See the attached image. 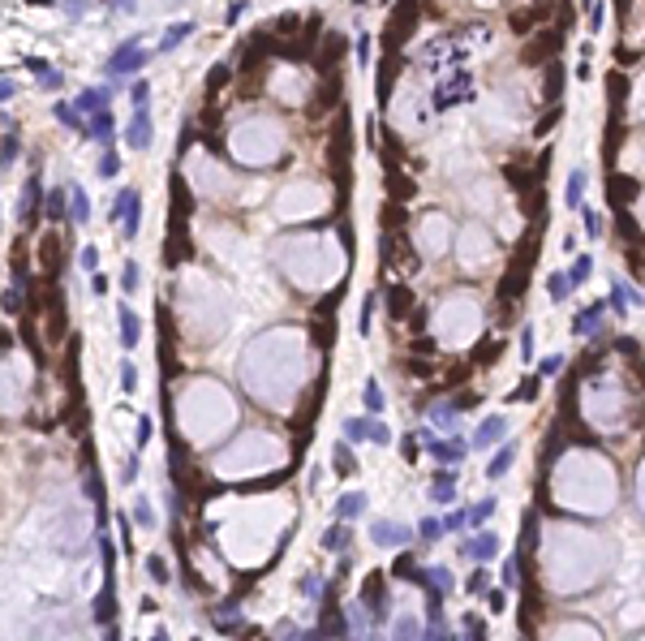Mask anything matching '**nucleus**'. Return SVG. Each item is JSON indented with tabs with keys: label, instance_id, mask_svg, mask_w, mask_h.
Returning a JSON list of instances; mask_svg holds the SVG:
<instances>
[{
	"label": "nucleus",
	"instance_id": "1",
	"mask_svg": "<svg viewBox=\"0 0 645 641\" xmlns=\"http://www.w3.org/2000/svg\"><path fill=\"white\" fill-rule=\"evenodd\" d=\"M147 60H151V52H147V47H142V39L134 35L129 43H121L117 52H112V60H108V73H117V78H121V73H138L142 65H147Z\"/></svg>",
	"mask_w": 645,
	"mask_h": 641
},
{
	"label": "nucleus",
	"instance_id": "2",
	"mask_svg": "<svg viewBox=\"0 0 645 641\" xmlns=\"http://www.w3.org/2000/svg\"><path fill=\"white\" fill-rule=\"evenodd\" d=\"M417 439L426 443V452L439 461V465H456V461H465V452H469V443H452L456 435H452V439H439L434 430H417Z\"/></svg>",
	"mask_w": 645,
	"mask_h": 641
},
{
	"label": "nucleus",
	"instance_id": "3",
	"mask_svg": "<svg viewBox=\"0 0 645 641\" xmlns=\"http://www.w3.org/2000/svg\"><path fill=\"white\" fill-rule=\"evenodd\" d=\"M125 147L129 151H147L151 147V112L147 104H134V117L125 125Z\"/></svg>",
	"mask_w": 645,
	"mask_h": 641
},
{
	"label": "nucleus",
	"instance_id": "4",
	"mask_svg": "<svg viewBox=\"0 0 645 641\" xmlns=\"http://www.w3.org/2000/svg\"><path fill=\"white\" fill-rule=\"evenodd\" d=\"M39 207H43V181H39V172H30L26 185H22V194H18V220L22 224H35L39 220Z\"/></svg>",
	"mask_w": 645,
	"mask_h": 641
},
{
	"label": "nucleus",
	"instance_id": "5",
	"mask_svg": "<svg viewBox=\"0 0 645 641\" xmlns=\"http://www.w3.org/2000/svg\"><path fill=\"white\" fill-rule=\"evenodd\" d=\"M370 542L375 547H405V542H413V530L396 521H370Z\"/></svg>",
	"mask_w": 645,
	"mask_h": 641
},
{
	"label": "nucleus",
	"instance_id": "6",
	"mask_svg": "<svg viewBox=\"0 0 645 641\" xmlns=\"http://www.w3.org/2000/svg\"><path fill=\"white\" fill-rule=\"evenodd\" d=\"M504 435H508V418L491 413V418H482V422H478V430H473V439H469V443L478 447V452H486V447H495Z\"/></svg>",
	"mask_w": 645,
	"mask_h": 641
},
{
	"label": "nucleus",
	"instance_id": "7",
	"mask_svg": "<svg viewBox=\"0 0 645 641\" xmlns=\"http://www.w3.org/2000/svg\"><path fill=\"white\" fill-rule=\"evenodd\" d=\"M460 551L469 555V559H478V564H486V559H495V555H499V538H495L491 530H478V534H473L469 542H465Z\"/></svg>",
	"mask_w": 645,
	"mask_h": 641
},
{
	"label": "nucleus",
	"instance_id": "8",
	"mask_svg": "<svg viewBox=\"0 0 645 641\" xmlns=\"http://www.w3.org/2000/svg\"><path fill=\"white\" fill-rule=\"evenodd\" d=\"M112 130H117V121H112V112L99 108V112H91V121H86V138H95L99 147H112Z\"/></svg>",
	"mask_w": 645,
	"mask_h": 641
},
{
	"label": "nucleus",
	"instance_id": "9",
	"mask_svg": "<svg viewBox=\"0 0 645 641\" xmlns=\"http://www.w3.org/2000/svg\"><path fill=\"white\" fill-rule=\"evenodd\" d=\"M349 542H353V534H349V521H336V525H327V530H322V551H331V555H344V551H349Z\"/></svg>",
	"mask_w": 645,
	"mask_h": 641
},
{
	"label": "nucleus",
	"instance_id": "10",
	"mask_svg": "<svg viewBox=\"0 0 645 641\" xmlns=\"http://www.w3.org/2000/svg\"><path fill=\"white\" fill-rule=\"evenodd\" d=\"M331 465H336V478H353L357 474V456H353V447L344 439L331 443Z\"/></svg>",
	"mask_w": 645,
	"mask_h": 641
},
{
	"label": "nucleus",
	"instance_id": "11",
	"mask_svg": "<svg viewBox=\"0 0 645 641\" xmlns=\"http://www.w3.org/2000/svg\"><path fill=\"white\" fill-rule=\"evenodd\" d=\"M112 616H117V581H104V590H99V598H95V620L99 624H112Z\"/></svg>",
	"mask_w": 645,
	"mask_h": 641
},
{
	"label": "nucleus",
	"instance_id": "12",
	"mask_svg": "<svg viewBox=\"0 0 645 641\" xmlns=\"http://www.w3.org/2000/svg\"><path fill=\"white\" fill-rule=\"evenodd\" d=\"M39 263L47 267V276H52V280L60 276V237L56 233H47L43 242H39Z\"/></svg>",
	"mask_w": 645,
	"mask_h": 641
},
{
	"label": "nucleus",
	"instance_id": "13",
	"mask_svg": "<svg viewBox=\"0 0 645 641\" xmlns=\"http://www.w3.org/2000/svg\"><path fill=\"white\" fill-rule=\"evenodd\" d=\"M383 572H370V581L362 585V603L366 607H375V616H387V594H383V581H379Z\"/></svg>",
	"mask_w": 645,
	"mask_h": 641
},
{
	"label": "nucleus",
	"instance_id": "14",
	"mask_svg": "<svg viewBox=\"0 0 645 641\" xmlns=\"http://www.w3.org/2000/svg\"><path fill=\"white\" fill-rule=\"evenodd\" d=\"M138 229H142V194L134 189V198H129L125 215H121V237H129V242H134V237H138Z\"/></svg>",
	"mask_w": 645,
	"mask_h": 641
},
{
	"label": "nucleus",
	"instance_id": "15",
	"mask_svg": "<svg viewBox=\"0 0 645 641\" xmlns=\"http://www.w3.org/2000/svg\"><path fill=\"white\" fill-rule=\"evenodd\" d=\"M117 323H121V345H125V349H134V345L142 340V323H138V314L129 310V306H121Z\"/></svg>",
	"mask_w": 645,
	"mask_h": 641
},
{
	"label": "nucleus",
	"instance_id": "16",
	"mask_svg": "<svg viewBox=\"0 0 645 641\" xmlns=\"http://www.w3.org/2000/svg\"><path fill=\"white\" fill-rule=\"evenodd\" d=\"M43 211L52 224H60L64 215H69V189H47L43 194Z\"/></svg>",
	"mask_w": 645,
	"mask_h": 641
},
{
	"label": "nucleus",
	"instance_id": "17",
	"mask_svg": "<svg viewBox=\"0 0 645 641\" xmlns=\"http://www.w3.org/2000/svg\"><path fill=\"white\" fill-rule=\"evenodd\" d=\"M362 512H366V495L362 491H349V495L336 500V517H340V521H357Z\"/></svg>",
	"mask_w": 645,
	"mask_h": 641
},
{
	"label": "nucleus",
	"instance_id": "18",
	"mask_svg": "<svg viewBox=\"0 0 645 641\" xmlns=\"http://www.w3.org/2000/svg\"><path fill=\"white\" fill-rule=\"evenodd\" d=\"M452 495H456V474L439 469V474H434V482H430V500L434 504H452Z\"/></svg>",
	"mask_w": 645,
	"mask_h": 641
},
{
	"label": "nucleus",
	"instance_id": "19",
	"mask_svg": "<svg viewBox=\"0 0 645 641\" xmlns=\"http://www.w3.org/2000/svg\"><path fill=\"white\" fill-rule=\"evenodd\" d=\"M602 314H607V301H598V306H589V310H580L576 323H572V331H576V336H594V331H598V323H602Z\"/></svg>",
	"mask_w": 645,
	"mask_h": 641
},
{
	"label": "nucleus",
	"instance_id": "20",
	"mask_svg": "<svg viewBox=\"0 0 645 641\" xmlns=\"http://www.w3.org/2000/svg\"><path fill=\"white\" fill-rule=\"evenodd\" d=\"M108 100H112V91L108 86H86L82 95H78V112H99V108H108Z\"/></svg>",
	"mask_w": 645,
	"mask_h": 641
},
{
	"label": "nucleus",
	"instance_id": "21",
	"mask_svg": "<svg viewBox=\"0 0 645 641\" xmlns=\"http://www.w3.org/2000/svg\"><path fill=\"white\" fill-rule=\"evenodd\" d=\"M362 405H366V413L370 418H383V383L379 379H366V388H362Z\"/></svg>",
	"mask_w": 645,
	"mask_h": 641
},
{
	"label": "nucleus",
	"instance_id": "22",
	"mask_svg": "<svg viewBox=\"0 0 645 641\" xmlns=\"http://www.w3.org/2000/svg\"><path fill=\"white\" fill-rule=\"evenodd\" d=\"M495 508H499V504H495V495H486V500H478L473 508H465V521H469L473 530H482V525L495 517Z\"/></svg>",
	"mask_w": 645,
	"mask_h": 641
},
{
	"label": "nucleus",
	"instance_id": "23",
	"mask_svg": "<svg viewBox=\"0 0 645 641\" xmlns=\"http://www.w3.org/2000/svg\"><path fill=\"white\" fill-rule=\"evenodd\" d=\"M512 461H516V443H504L499 452L491 456V465H486V478H504L508 469H512Z\"/></svg>",
	"mask_w": 645,
	"mask_h": 641
},
{
	"label": "nucleus",
	"instance_id": "24",
	"mask_svg": "<svg viewBox=\"0 0 645 641\" xmlns=\"http://www.w3.org/2000/svg\"><path fill=\"white\" fill-rule=\"evenodd\" d=\"M585 185H589V172H585V168H576L572 177H568V189H563L568 207H580V202H585Z\"/></svg>",
	"mask_w": 645,
	"mask_h": 641
},
{
	"label": "nucleus",
	"instance_id": "25",
	"mask_svg": "<svg viewBox=\"0 0 645 641\" xmlns=\"http://www.w3.org/2000/svg\"><path fill=\"white\" fill-rule=\"evenodd\" d=\"M189 35H194V22H176V26H168V30H164V39H159V52H172V47H181Z\"/></svg>",
	"mask_w": 645,
	"mask_h": 641
},
{
	"label": "nucleus",
	"instance_id": "26",
	"mask_svg": "<svg viewBox=\"0 0 645 641\" xmlns=\"http://www.w3.org/2000/svg\"><path fill=\"white\" fill-rule=\"evenodd\" d=\"M69 220H73V224H86V220H91V202H86V189H82V185L69 189Z\"/></svg>",
	"mask_w": 645,
	"mask_h": 641
},
{
	"label": "nucleus",
	"instance_id": "27",
	"mask_svg": "<svg viewBox=\"0 0 645 641\" xmlns=\"http://www.w3.org/2000/svg\"><path fill=\"white\" fill-rule=\"evenodd\" d=\"M322 616H327V620H322V637H344V633H353V624L340 616V607H327Z\"/></svg>",
	"mask_w": 645,
	"mask_h": 641
},
{
	"label": "nucleus",
	"instance_id": "28",
	"mask_svg": "<svg viewBox=\"0 0 645 641\" xmlns=\"http://www.w3.org/2000/svg\"><path fill=\"white\" fill-rule=\"evenodd\" d=\"M392 572L400 576V581H409V585H422V564H417L413 555H400L396 564H392Z\"/></svg>",
	"mask_w": 645,
	"mask_h": 641
},
{
	"label": "nucleus",
	"instance_id": "29",
	"mask_svg": "<svg viewBox=\"0 0 645 641\" xmlns=\"http://www.w3.org/2000/svg\"><path fill=\"white\" fill-rule=\"evenodd\" d=\"M456 418H460L456 405H434L430 409V426H439V430H456Z\"/></svg>",
	"mask_w": 645,
	"mask_h": 641
},
{
	"label": "nucleus",
	"instance_id": "30",
	"mask_svg": "<svg viewBox=\"0 0 645 641\" xmlns=\"http://www.w3.org/2000/svg\"><path fill=\"white\" fill-rule=\"evenodd\" d=\"M147 576L155 585H168L172 581V568H168V559L164 555H147Z\"/></svg>",
	"mask_w": 645,
	"mask_h": 641
},
{
	"label": "nucleus",
	"instance_id": "31",
	"mask_svg": "<svg viewBox=\"0 0 645 641\" xmlns=\"http://www.w3.org/2000/svg\"><path fill=\"white\" fill-rule=\"evenodd\" d=\"M589 276H594V259H589V254H576V263H572V271H568V284L580 288Z\"/></svg>",
	"mask_w": 645,
	"mask_h": 641
},
{
	"label": "nucleus",
	"instance_id": "32",
	"mask_svg": "<svg viewBox=\"0 0 645 641\" xmlns=\"http://www.w3.org/2000/svg\"><path fill=\"white\" fill-rule=\"evenodd\" d=\"M387 301H392V318H405L409 314V306H413V297H409V288H392V293H387Z\"/></svg>",
	"mask_w": 645,
	"mask_h": 641
},
{
	"label": "nucleus",
	"instance_id": "33",
	"mask_svg": "<svg viewBox=\"0 0 645 641\" xmlns=\"http://www.w3.org/2000/svg\"><path fill=\"white\" fill-rule=\"evenodd\" d=\"M26 65H30V69H35V73H39V82H43L47 91H60V73H56V69H47V65H43V60H39V56H30V60H26Z\"/></svg>",
	"mask_w": 645,
	"mask_h": 641
},
{
	"label": "nucleus",
	"instance_id": "34",
	"mask_svg": "<svg viewBox=\"0 0 645 641\" xmlns=\"http://www.w3.org/2000/svg\"><path fill=\"white\" fill-rule=\"evenodd\" d=\"M366 439L375 443V447H387V443H392V430H387V422H383V418H370V426H366Z\"/></svg>",
	"mask_w": 645,
	"mask_h": 641
},
{
	"label": "nucleus",
	"instance_id": "35",
	"mask_svg": "<svg viewBox=\"0 0 645 641\" xmlns=\"http://www.w3.org/2000/svg\"><path fill=\"white\" fill-rule=\"evenodd\" d=\"M52 117H56L60 125H69V130H86V125H82V112L69 108V104H56V108H52Z\"/></svg>",
	"mask_w": 645,
	"mask_h": 641
},
{
	"label": "nucleus",
	"instance_id": "36",
	"mask_svg": "<svg viewBox=\"0 0 645 641\" xmlns=\"http://www.w3.org/2000/svg\"><path fill=\"white\" fill-rule=\"evenodd\" d=\"M117 172H121V155L112 151V147H104V155H99V177H108V181H112Z\"/></svg>",
	"mask_w": 645,
	"mask_h": 641
},
{
	"label": "nucleus",
	"instance_id": "37",
	"mask_svg": "<svg viewBox=\"0 0 645 641\" xmlns=\"http://www.w3.org/2000/svg\"><path fill=\"white\" fill-rule=\"evenodd\" d=\"M18 151H22V142H18V134H9L5 142H0V168H9L13 159H18Z\"/></svg>",
	"mask_w": 645,
	"mask_h": 641
},
{
	"label": "nucleus",
	"instance_id": "38",
	"mask_svg": "<svg viewBox=\"0 0 645 641\" xmlns=\"http://www.w3.org/2000/svg\"><path fill=\"white\" fill-rule=\"evenodd\" d=\"M486 576H491V572L478 564V568H473V576L465 581V590H469V594H486V590H491V581H486Z\"/></svg>",
	"mask_w": 645,
	"mask_h": 641
},
{
	"label": "nucleus",
	"instance_id": "39",
	"mask_svg": "<svg viewBox=\"0 0 645 641\" xmlns=\"http://www.w3.org/2000/svg\"><path fill=\"white\" fill-rule=\"evenodd\" d=\"M99 559H104V576H112V568H117V551H112L108 534H99Z\"/></svg>",
	"mask_w": 645,
	"mask_h": 641
},
{
	"label": "nucleus",
	"instance_id": "40",
	"mask_svg": "<svg viewBox=\"0 0 645 641\" xmlns=\"http://www.w3.org/2000/svg\"><path fill=\"white\" fill-rule=\"evenodd\" d=\"M138 284H142V271H138V263H134V259H129V263H125V271H121V288H125V293H134Z\"/></svg>",
	"mask_w": 645,
	"mask_h": 641
},
{
	"label": "nucleus",
	"instance_id": "41",
	"mask_svg": "<svg viewBox=\"0 0 645 641\" xmlns=\"http://www.w3.org/2000/svg\"><path fill=\"white\" fill-rule=\"evenodd\" d=\"M134 521L142 525V530H155V512H151V500H138V504H134Z\"/></svg>",
	"mask_w": 645,
	"mask_h": 641
},
{
	"label": "nucleus",
	"instance_id": "42",
	"mask_svg": "<svg viewBox=\"0 0 645 641\" xmlns=\"http://www.w3.org/2000/svg\"><path fill=\"white\" fill-rule=\"evenodd\" d=\"M546 293H551V301H563L572 293V284H568V276H551L546 280Z\"/></svg>",
	"mask_w": 645,
	"mask_h": 641
},
{
	"label": "nucleus",
	"instance_id": "43",
	"mask_svg": "<svg viewBox=\"0 0 645 641\" xmlns=\"http://www.w3.org/2000/svg\"><path fill=\"white\" fill-rule=\"evenodd\" d=\"M439 534H443V521L439 517H426L422 525H417V538H422V542H434Z\"/></svg>",
	"mask_w": 645,
	"mask_h": 641
},
{
	"label": "nucleus",
	"instance_id": "44",
	"mask_svg": "<svg viewBox=\"0 0 645 641\" xmlns=\"http://www.w3.org/2000/svg\"><path fill=\"white\" fill-rule=\"evenodd\" d=\"M121 388H125L129 396L138 392V366H134V362H121Z\"/></svg>",
	"mask_w": 645,
	"mask_h": 641
},
{
	"label": "nucleus",
	"instance_id": "45",
	"mask_svg": "<svg viewBox=\"0 0 645 641\" xmlns=\"http://www.w3.org/2000/svg\"><path fill=\"white\" fill-rule=\"evenodd\" d=\"M504 585L508 590L521 585V559H516V555H508V564H504Z\"/></svg>",
	"mask_w": 645,
	"mask_h": 641
},
{
	"label": "nucleus",
	"instance_id": "46",
	"mask_svg": "<svg viewBox=\"0 0 645 641\" xmlns=\"http://www.w3.org/2000/svg\"><path fill=\"white\" fill-rule=\"evenodd\" d=\"M301 594H305V598H318V594H322V576H318V572L301 576Z\"/></svg>",
	"mask_w": 645,
	"mask_h": 641
},
{
	"label": "nucleus",
	"instance_id": "47",
	"mask_svg": "<svg viewBox=\"0 0 645 641\" xmlns=\"http://www.w3.org/2000/svg\"><path fill=\"white\" fill-rule=\"evenodd\" d=\"M138 474H142V461L138 456H125L121 461V478H125V482H138Z\"/></svg>",
	"mask_w": 645,
	"mask_h": 641
},
{
	"label": "nucleus",
	"instance_id": "48",
	"mask_svg": "<svg viewBox=\"0 0 645 641\" xmlns=\"http://www.w3.org/2000/svg\"><path fill=\"white\" fill-rule=\"evenodd\" d=\"M0 306H5L9 314H18V310H22V284H13L9 293H5V301H0Z\"/></svg>",
	"mask_w": 645,
	"mask_h": 641
},
{
	"label": "nucleus",
	"instance_id": "49",
	"mask_svg": "<svg viewBox=\"0 0 645 641\" xmlns=\"http://www.w3.org/2000/svg\"><path fill=\"white\" fill-rule=\"evenodd\" d=\"M366 426H370L366 418H349V422H344V435H349V439H366Z\"/></svg>",
	"mask_w": 645,
	"mask_h": 641
},
{
	"label": "nucleus",
	"instance_id": "50",
	"mask_svg": "<svg viewBox=\"0 0 645 641\" xmlns=\"http://www.w3.org/2000/svg\"><path fill=\"white\" fill-rule=\"evenodd\" d=\"M60 9H64V18H82V13H86V0H60Z\"/></svg>",
	"mask_w": 645,
	"mask_h": 641
},
{
	"label": "nucleus",
	"instance_id": "51",
	"mask_svg": "<svg viewBox=\"0 0 645 641\" xmlns=\"http://www.w3.org/2000/svg\"><path fill=\"white\" fill-rule=\"evenodd\" d=\"M82 267L95 276V267H99V250H95V246H82Z\"/></svg>",
	"mask_w": 645,
	"mask_h": 641
},
{
	"label": "nucleus",
	"instance_id": "52",
	"mask_svg": "<svg viewBox=\"0 0 645 641\" xmlns=\"http://www.w3.org/2000/svg\"><path fill=\"white\" fill-rule=\"evenodd\" d=\"M129 100H134V104H147V100H151V86H147V82H134V86H129Z\"/></svg>",
	"mask_w": 645,
	"mask_h": 641
},
{
	"label": "nucleus",
	"instance_id": "53",
	"mask_svg": "<svg viewBox=\"0 0 645 641\" xmlns=\"http://www.w3.org/2000/svg\"><path fill=\"white\" fill-rule=\"evenodd\" d=\"M521 358H525V362L534 358V327H525V331H521Z\"/></svg>",
	"mask_w": 645,
	"mask_h": 641
},
{
	"label": "nucleus",
	"instance_id": "54",
	"mask_svg": "<svg viewBox=\"0 0 645 641\" xmlns=\"http://www.w3.org/2000/svg\"><path fill=\"white\" fill-rule=\"evenodd\" d=\"M580 215H585V233L589 237H602V220L598 215H594V211H580Z\"/></svg>",
	"mask_w": 645,
	"mask_h": 641
},
{
	"label": "nucleus",
	"instance_id": "55",
	"mask_svg": "<svg viewBox=\"0 0 645 641\" xmlns=\"http://www.w3.org/2000/svg\"><path fill=\"white\" fill-rule=\"evenodd\" d=\"M392 633H396V637H417L422 629H417L413 620H396V629H392Z\"/></svg>",
	"mask_w": 645,
	"mask_h": 641
},
{
	"label": "nucleus",
	"instance_id": "56",
	"mask_svg": "<svg viewBox=\"0 0 645 641\" xmlns=\"http://www.w3.org/2000/svg\"><path fill=\"white\" fill-rule=\"evenodd\" d=\"M559 366H563V353H551V358H542V371L538 375H555Z\"/></svg>",
	"mask_w": 645,
	"mask_h": 641
},
{
	"label": "nucleus",
	"instance_id": "57",
	"mask_svg": "<svg viewBox=\"0 0 645 641\" xmlns=\"http://www.w3.org/2000/svg\"><path fill=\"white\" fill-rule=\"evenodd\" d=\"M349 611H353V629H357V633H366V603L349 607Z\"/></svg>",
	"mask_w": 645,
	"mask_h": 641
},
{
	"label": "nucleus",
	"instance_id": "58",
	"mask_svg": "<svg viewBox=\"0 0 645 641\" xmlns=\"http://www.w3.org/2000/svg\"><path fill=\"white\" fill-rule=\"evenodd\" d=\"M465 633H469V637H486V624L473 620V616H465Z\"/></svg>",
	"mask_w": 645,
	"mask_h": 641
},
{
	"label": "nucleus",
	"instance_id": "59",
	"mask_svg": "<svg viewBox=\"0 0 645 641\" xmlns=\"http://www.w3.org/2000/svg\"><path fill=\"white\" fill-rule=\"evenodd\" d=\"M151 430H155L151 418H142V422H138V447H147V443H151Z\"/></svg>",
	"mask_w": 645,
	"mask_h": 641
},
{
	"label": "nucleus",
	"instance_id": "60",
	"mask_svg": "<svg viewBox=\"0 0 645 641\" xmlns=\"http://www.w3.org/2000/svg\"><path fill=\"white\" fill-rule=\"evenodd\" d=\"M13 95H18V86H13V78H0V104H9Z\"/></svg>",
	"mask_w": 645,
	"mask_h": 641
},
{
	"label": "nucleus",
	"instance_id": "61",
	"mask_svg": "<svg viewBox=\"0 0 645 641\" xmlns=\"http://www.w3.org/2000/svg\"><path fill=\"white\" fill-rule=\"evenodd\" d=\"M460 525H469V521H465V512H447V517H443V530H460Z\"/></svg>",
	"mask_w": 645,
	"mask_h": 641
},
{
	"label": "nucleus",
	"instance_id": "62",
	"mask_svg": "<svg viewBox=\"0 0 645 641\" xmlns=\"http://www.w3.org/2000/svg\"><path fill=\"white\" fill-rule=\"evenodd\" d=\"M91 293H95V297H104V293H108V280L99 276V271H95V276H91Z\"/></svg>",
	"mask_w": 645,
	"mask_h": 641
},
{
	"label": "nucleus",
	"instance_id": "63",
	"mask_svg": "<svg viewBox=\"0 0 645 641\" xmlns=\"http://www.w3.org/2000/svg\"><path fill=\"white\" fill-rule=\"evenodd\" d=\"M405 456H409V461L417 456V435H405Z\"/></svg>",
	"mask_w": 645,
	"mask_h": 641
},
{
	"label": "nucleus",
	"instance_id": "64",
	"mask_svg": "<svg viewBox=\"0 0 645 641\" xmlns=\"http://www.w3.org/2000/svg\"><path fill=\"white\" fill-rule=\"evenodd\" d=\"M9 345H13V336H9V327H0V353H5Z\"/></svg>",
	"mask_w": 645,
	"mask_h": 641
}]
</instances>
